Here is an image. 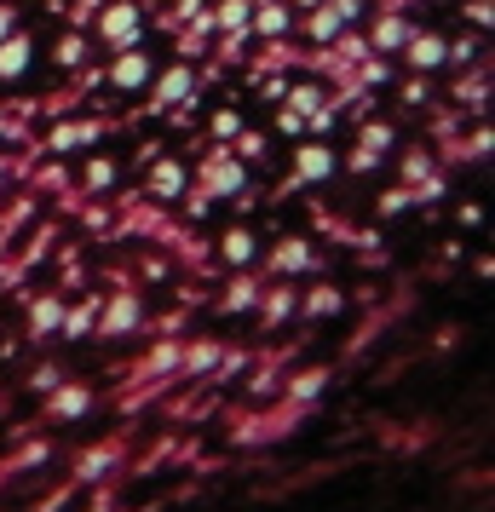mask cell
Wrapping results in <instances>:
<instances>
[{
  "label": "cell",
  "instance_id": "cell-40",
  "mask_svg": "<svg viewBox=\"0 0 495 512\" xmlns=\"http://www.w3.org/2000/svg\"><path fill=\"white\" fill-rule=\"evenodd\" d=\"M12 29H18V24H12V6H0V41H6Z\"/></svg>",
  "mask_w": 495,
  "mask_h": 512
},
{
  "label": "cell",
  "instance_id": "cell-19",
  "mask_svg": "<svg viewBox=\"0 0 495 512\" xmlns=\"http://www.w3.org/2000/svg\"><path fill=\"white\" fill-rule=\"evenodd\" d=\"M260 294H265V282H260V277H236V282H231V294L219 300V311H254V305H260Z\"/></svg>",
  "mask_w": 495,
  "mask_h": 512
},
{
  "label": "cell",
  "instance_id": "cell-2",
  "mask_svg": "<svg viewBox=\"0 0 495 512\" xmlns=\"http://www.w3.org/2000/svg\"><path fill=\"white\" fill-rule=\"evenodd\" d=\"M98 334L104 340H127V334H139L144 328V300H139V288H116L110 294V305H98Z\"/></svg>",
  "mask_w": 495,
  "mask_h": 512
},
{
  "label": "cell",
  "instance_id": "cell-39",
  "mask_svg": "<svg viewBox=\"0 0 495 512\" xmlns=\"http://www.w3.org/2000/svg\"><path fill=\"white\" fill-rule=\"evenodd\" d=\"M334 12H340V18H346V24H352L357 12H363V0H334Z\"/></svg>",
  "mask_w": 495,
  "mask_h": 512
},
{
  "label": "cell",
  "instance_id": "cell-41",
  "mask_svg": "<svg viewBox=\"0 0 495 512\" xmlns=\"http://www.w3.org/2000/svg\"><path fill=\"white\" fill-rule=\"evenodd\" d=\"M6 173H12V162H6V156H0V179H6Z\"/></svg>",
  "mask_w": 495,
  "mask_h": 512
},
{
  "label": "cell",
  "instance_id": "cell-9",
  "mask_svg": "<svg viewBox=\"0 0 495 512\" xmlns=\"http://www.w3.org/2000/svg\"><path fill=\"white\" fill-rule=\"evenodd\" d=\"M334 173V150L329 144H300L294 150V185H317Z\"/></svg>",
  "mask_w": 495,
  "mask_h": 512
},
{
  "label": "cell",
  "instance_id": "cell-1",
  "mask_svg": "<svg viewBox=\"0 0 495 512\" xmlns=\"http://www.w3.org/2000/svg\"><path fill=\"white\" fill-rule=\"evenodd\" d=\"M311 415V403H294V397H283L277 409H260V415H236L231 420V443L236 449H260V443H277L288 438L300 420Z\"/></svg>",
  "mask_w": 495,
  "mask_h": 512
},
{
  "label": "cell",
  "instance_id": "cell-24",
  "mask_svg": "<svg viewBox=\"0 0 495 512\" xmlns=\"http://www.w3.org/2000/svg\"><path fill=\"white\" fill-rule=\"evenodd\" d=\"M98 305H104V294H93L87 305H75L70 317H64V328H70V340H81V334H93V323H98Z\"/></svg>",
  "mask_w": 495,
  "mask_h": 512
},
{
  "label": "cell",
  "instance_id": "cell-17",
  "mask_svg": "<svg viewBox=\"0 0 495 512\" xmlns=\"http://www.w3.org/2000/svg\"><path fill=\"white\" fill-rule=\"evenodd\" d=\"M306 35H311V41H323V47H329V41H340V35H346V18L334 12V0H323V6H317V12H311V18H306Z\"/></svg>",
  "mask_w": 495,
  "mask_h": 512
},
{
  "label": "cell",
  "instance_id": "cell-38",
  "mask_svg": "<svg viewBox=\"0 0 495 512\" xmlns=\"http://www.w3.org/2000/svg\"><path fill=\"white\" fill-rule=\"evenodd\" d=\"M300 121H306V116H294L288 104H283V110H277V127H283V133H300Z\"/></svg>",
  "mask_w": 495,
  "mask_h": 512
},
{
  "label": "cell",
  "instance_id": "cell-32",
  "mask_svg": "<svg viewBox=\"0 0 495 512\" xmlns=\"http://www.w3.org/2000/svg\"><path fill=\"white\" fill-rule=\"evenodd\" d=\"M231 156H248V162H260V156H265V139H260V133H242V127H236Z\"/></svg>",
  "mask_w": 495,
  "mask_h": 512
},
{
  "label": "cell",
  "instance_id": "cell-11",
  "mask_svg": "<svg viewBox=\"0 0 495 512\" xmlns=\"http://www.w3.org/2000/svg\"><path fill=\"white\" fill-rule=\"evenodd\" d=\"M444 35H415V29H409V35H403V64H409V70H438V64H444Z\"/></svg>",
  "mask_w": 495,
  "mask_h": 512
},
{
  "label": "cell",
  "instance_id": "cell-37",
  "mask_svg": "<svg viewBox=\"0 0 495 512\" xmlns=\"http://www.w3.org/2000/svg\"><path fill=\"white\" fill-rule=\"evenodd\" d=\"M236 127H242L236 110H219V116H213V133H219V139H236Z\"/></svg>",
  "mask_w": 495,
  "mask_h": 512
},
{
  "label": "cell",
  "instance_id": "cell-20",
  "mask_svg": "<svg viewBox=\"0 0 495 512\" xmlns=\"http://www.w3.org/2000/svg\"><path fill=\"white\" fill-rule=\"evenodd\" d=\"M104 133V121H81V127H52L47 150H75V144H93Z\"/></svg>",
  "mask_w": 495,
  "mask_h": 512
},
{
  "label": "cell",
  "instance_id": "cell-28",
  "mask_svg": "<svg viewBox=\"0 0 495 512\" xmlns=\"http://www.w3.org/2000/svg\"><path fill=\"white\" fill-rule=\"evenodd\" d=\"M81 58H87V35H64L58 41V70H81Z\"/></svg>",
  "mask_w": 495,
  "mask_h": 512
},
{
  "label": "cell",
  "instance_id": "cell-13",
  "mask_svg": "<svg viewBox=\"0 0 495 512\" xmlns=\"http://www.w3.org/2000/svg\"><path fill=\"white\" fill-rule=\"evenodd\" d=\"M190 87H196V70H190V64H173V70L156 81V93H150V110H173V104H179Z\"/></svg>",
  "mask_w": 495,
  "mask_h": 512
},
{
  "label": "cell",
  "instance_id": "cell-7",
  "mask_svg": "<svg viewBox=\"0 0 495 512\" xmlns=\"http://www.w3.org/2000/svg\"><path fill=\"white\" fill-rule=\"evenodd\" d=\"M386 150H392V127H386V121H369V127L357 133V150L346 156V167H352V173H369Z\"/></svg>",
  "mask_w": 495,
  "mask_h": 512
},
{
  "label": "cell",
  "instance_id": "cell-22",
  "mask_svg": "<svg viewBox=\"0 0 495 512\" xmlns=\"http://www.w3.org/2000/svg\"><path fill=\"white\" fill-rule=\"evenodd\" d=\"M185 190V167L179 162H156V173H150V196H179Z\"/></svg>",
  "mask_w": 495,
  "mask_h": 512
},
{
  "label": "cell",
  "instance_id": "cell-25",
  "mask_svg": "<svg viewBox=\"0 0 495 512\" xmlns=\"http://www.w3.org/2000/svg\"><path fill=\"white\" fill-rule=\"evenodd\" d=\"M260 300H265V328H277L294 311V288H265Z\"/></svg>",
  "mask_w": 495,
  "mask_h": 512
},
{
  "label": "cell",
  "instance_id": "cell-15",
  "mask_svg": "<svg viewBox=\"0 0 495 512\" xmlns=\"http://www.w3.org/2000/svg\"><path fill=\"white\" fill-rule=\"evenodd\" d=\"M219 357H225V346H219V340H202V346H185L179 351V380H196V374H208L213 363H219Z\"/></svg>",
  "mask_w": 495,
  "mask_h": 512
},
{
  "label": "cell",
  "instance_id": "cell-31",
  "mask_svg": "<svg viewBox=\"0 0 495 512\" xmlns=\"http://www.w3.org/2000/svg\"><path fill=\"white\" fill-rule=\"evenodd\" d=\"M317 104H323V87H294V93H288V110H294V116H311V110H317Z\"/></svg>",
  "mask_w": 495,
  "mask_h": 512
},
{
  "label": "cell",
  "instance_id": "cell-26",
  "mask_svg": "<svg viewBox=\"0 0 495 512\" xmlns=\"http://www.w3.org/2000/svg\"><path fill=\"white\" fill-rule=\"evenodd\" d=\"M403 35H409V24H403L398 12H386V18L375 24V47H380V52H392V47H403Z\"/></svg>",
  "mask_w": 495,
  "mask_h": 512
},
{
  "label": "cell",
  "instance_id": "cell-34",
  "mask_svg": "<svg viewBox=\"0 0 495 512\" xmlns=\"http://www.w3.org/2000/svg\"><path fill=\"white\" fill-rule=\"evenodd\" d=\"M116 179V162H87V190H104Z\"/></svg>",
  "mask_w": 495,
  "mask_h": 512
},
{
  "label": "cell",
  "instance_id": "cell-33",
  "mask_svg": "<svg viewBox=\"0 0 495 512\" xmlns=\"http://www.w3.org/2000/svg\"><path fill=\"white\" fill-rule=\"evenodd\" d=\"M75 489H81V484H75V478H70V484H58V489H52V495H41V501H35V512H58V507H64V501H70V495H75Z\"/></svg>",
  "mask_w": 495,
  "mask_h": 512
},
{
  "label": "cell",
  "instance_id": "cell-23",
  "mask_svg": "<svg viewBox=\"0 0 495 512\" xmlns=\"http://www.w3.org/2000/svg\"><path fill=\"white\" fill-rule=\"evenodd\" d=\"M248 24L260 29V35H271V41H277V35L288 29V6H283V0H265V6H260V18H248Z\"/></svg>",
  "mask_w": 495,
  "mask_h": 512
},
{
  "label": "cell",
  "instance_id": "cell-4",
  "mask_svg": "<svg viewBox=\"0 0 495 512\" xmlns=\"http://www.w3.org/2000/svg\"><path fill=\"white\" fill-rule=\"evenodd\" d=\"M127 443H133V432H116V438L93 443V449H81L75 455V484H98L104 472H116L121 455H127Z\"/></svg>",
  "mask_w": 495,
  "mask_h": 512
},
{
  "label": "cell",
  "instance_id": "cell-36",
  "mask_svg": "<svg viewBox=\"0 0 495 512\" xmlns=\"http://www.w3.org/2000/svg\"><path fill=\"white\" fill-rule=\"evenodd\" d=\"M58 380H64V374L52 369V363H41V369L29 374V386H35V392H52V386H58Z\"/></svg>",
  "mask_w": 495,
  "mask_h": 512
},
{
  "label": "cell",
  "instance_id": "cell-8",
  "mask_svg": "<svg viewBox=\"0 0 495 512\" xmlns=\"http://www.w3.org/2000/svg\"><path fill=\"white\" fill-rule=\"evenodd\" d=\"M104 81H110L116 93H133V87H144V81H150V58H144L139 47H121L116 64L104 70Z\"/></svg>",
  "mask_w": 495,
  "mask_h": 512
},
{
  "label": "cell",
  "instance_id": "cell-16",
  "mask_svg": "<svg viewBox=\"0 0 495 512\" xmlns=\"http://www.w3.org/2000/svg\"><path fill=\"white\" fill-rule=\"evenodd\" d=\"M29 35L24 29H12V35H6V41H0V81H12V75H24L29 70Z\"/></svg>",
  "mask_w": 495,
  "mask_h": 512
},
{
  "label": "cell",
  "instance_id": "cell-30",
  "mask_svg": "<svg viewBox=\"0 0 495 512\" xmlns=\"http://www.w3.org/2000/svg\"><path fill=\"white\" fill-rule=\"evenodd\" d=\"M127 484V466H116V478H110V484L98 489L93 501H87V512H116V489Z\"/></svg>",
  "mask_w": 495,
  "mask_h": 512
},
{
  "label": "cell",
  "instance_id": "cell-3",
  "mask_svg": "<svg viewBox=\"0 0 495 512\" xmlns=\"http://www.w3.org/2000/svg\"><path fill=\"white\" fill-rule=\"evenodd\" d=\"M93 409V386L87 380H58L47 392V403H41V420L35 426H52V420H81Z\"/></svg>",
  "mask_w": 495,
  "mask_h": 512
},
{
  "label": "cell",
  "instance_id": "cell-12",
  "mask_svg": "<svg viewBox=\"0 0 495 512\" xmlns=\"http://www.w3.org/2000/svg\"><path fill=\"white\" fill-rule=\"evenodd\" d=\"M58 323H64V294L52 288V294H41V300L29 305V340H52Z\"/></svg>",
  "mask_w": 495,
  "mask_h": 512
},
{
  "label": "cell",
  "instance_id": "cell-21",
  "mask_svg": "<svg viewBox=\"0 0 495 512\" xmlns=\"http://www.w3.org/2000/svg\"><path fill=\"white\" fill-rule=\"evenodd\" d=\"M248 12H254V0H225V6H213L208 18H213V29L236 35V29H248Z\"/></svg>",
  "mask_w": 495,
  "mask_h": 512
},
{
  "label": "cell",
  "instance_id": "cell-18",
  "mask_svg": "<svg viewBox=\"0 0 495 512\" xmlns=\"http://www.w3.org/2000/svg\"><path fill=\"white\" fill-rule=\"evenodd\" d=\"M254 248H260V236L248 231V225H236V231L219 236V254H225V265H248V259H254Z\"/></svg>",
  "mask_w": 495,
  "mask_h": 512
},
{
  "label": "cell",
  "instance_id": "cell-6",
  "mask_svg": "<svg viewBox=\"0 0 495 512\" xmlns=\"http://www.w3.org/2000/svg\"><path fill=\"white\" fill-rule=\"evenodd\" d=\"M242 190V156L231 162V144L202 162V196H236Z\"/></svg>",
  "mask_w": 495,
  "mask_h": 512
},
{
  "label": "cell",
  "instance_id": "cell-14",
  "mask_svg": "<svg viewBox=\"0 0 495 512\" xmlns=\"http://www.w3.org/2000/svg\"><path fill=\"white\" fill-rule=\"evenodd\" d=\"M329 380H334V369H323V363H311V369H300V374H294V380L283 386V397H294V403H317Z\"/></svg>",
  "mask_w": 495,
  "mask_h": 512
},
{
  "label": "cell",
  "instance_id": "cell-35",
  "mask_svg": "<svg viewBox=\"0 0 495 512\" xmlns=\"http://www.w3.org/2000/svg\"><path fill=\"white\" fill-rule=\"evenodd\" d=\"M426 173H432V156H421V150H415V156H403V179H409V185L426 179Z\"/></svg>",
  "mask_w": 495,
  "mask_h": 512
},
{
  "label": "cell",
  "instance_id": "cell-27",
  "mask_svg": "<svg viewBox=\"0 0 495 512\" xmlns=\"http://www.w3.org/2000/svg\"><path fill=\"white\" fill-rule=\"evenodd\" d=\"M409 202H415V190H409V185H392V190H380V196H375V213H380V219H392V213H403Z\"/></svg>",
  "mask_w": 495,
  "mask_h": 512
},
{
  "label": "cell",
  "instance_id": "cell-5",
  "mask_svg": "<svg viewBox=\"0 0 495 512\" xmlns=\"http://www.w3.org/2000/svg\"><path fill=\"white\" fill-rule=\"evenodd\" d=\"M139 29H144V18H139V6L133 0H116V6H104V18H98V41L104 47H139Z\"/></svg>",
  "mask_w": 495,
  "mask_h": 512
},
{
  "label": "cell",
  "instance_id": "cell-29",
  "mask_svg": "<svg viewBox=\"0 0 495 512\" xmlns=\"http://www.w3.org/2000/svg\"><path fill=\"white\" fill-rule=\"evenodd\" d=\"M329 311H340V288H329V282H323V288L306 300V317L317 323V317H329Z\"/></svg>",
  "mask_w": 495,
  "mask_h": 512
},
{
  "label": "cell",
  "instance_id": "cell-10",
  "mask_svg": "<svg viewBox=\"0 0 495 512\" xmlns=\"http://www.w3.org/2000/svg\"><path fill=\"white\" fill-rule=\"evenodd\" d=\"M311 259L317 254H311L306 236H283V242L271 248V259H265V271H271V277H288V271H306Z\"/></svg>",
  "mask_w": 495,
  "mask_h": 512
}]
</instances>
